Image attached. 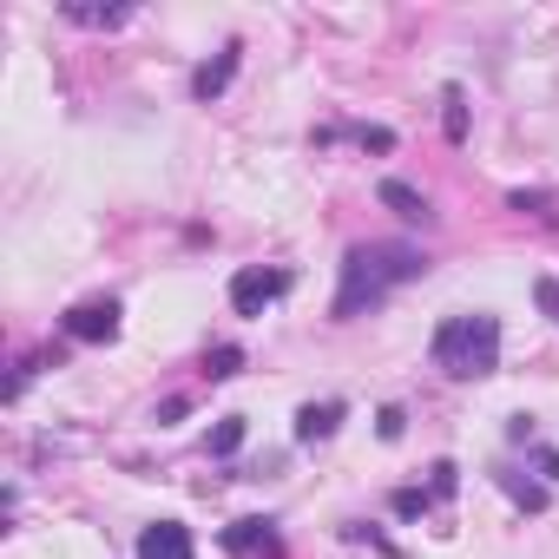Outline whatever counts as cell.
I'll return each mask as SVG.
<instances>
[{"instance_id": "1", "label": "cell", "mask_w": 559, "mask_h": 559, "mask_svg": "<svg viewBox=\"0 0 559 559\" xmlns=\"http://www.w3.org/2000/svg\"><path fill=\"white\" fill-rule=\"evenodd\" d=\"M415 276H428V250H415V243H349L330 317L356 323L362 310H382L402 284H415Z\"/></svg>"}, {"instance_id": "2", "label": "cell", "mask_w": 559, "mask_h": 559, "mask_svg": "<svg viewBox=\"0 0 559 559\" xmlns=\"http://www.w3.org/2000/svg\"><path fill=\"white\" fill-rule=\"evenodd\" d=\"M435 369L441 376H454V382H480V376H493L500 369V317H487V310H474V317H448L441 330H435Z\"/></svg>"}, {"instance_id": "3", "label": "cell", "mask_w": 559, "mask_h": 559, "mask_svg": "<svg viewBox=\"0 0 559 559\" xmlns=\"http://www.w3.org/2000/svg\"><path fill=\"white\" fill-rule=\"evenodd\" d=\"M284 290H290V270H276V263H250V270H237V276H230V310H237V317H263Z\"/></svg>"}, {"instance_id": "4", "label": "cell", "mask_w": 559, "mask_h": 559, "mask_svg": "<svg viewBox=\"0 0 559 559\" xmlns=\"http://www.w3.org/2000/svg\"><path fill=\"white\" fill-rule=\"evenodd\" d=\"M119 297H86V304H73L67 317H60V330L73 336V343H112L119 336Z\"/></svg>"}, {"instance_id": "5", "label": "cell", "mask_w": 559, "mask_h": 559, "mask_svg": "<svg viewBox=\"0 0 559 559\" xmlns=\"http://www.w3.org/2000/svg\"><path fill=\"white\" fill-rule=\"evenodd\" d=\"M224 552L230 559H284L276 520H237V526H224Z\"/></svg>"}, {"instance_id": "6", "label": "cell", "mask_w": 559, "mask_h": 559, "mask_svg": "<svg viewBox=\"0 0 559 559\" xmlns=\"http://www.w3.org/2000/svg\"><path fill=\"white\" fill-rule=\"evenodd\" d=\"M237 60H243V47H237V40H230L217 60H204V67L191 73V99H198V106H211V99H217V93L237 80Z\"/></svg>"}, {"instance_id": "7", "label": "cell", "mask_w": 559, "mask_h": 559, "mask_svg": "<svg viewBox=\"0 0 559 559\" xmlns=\"http://www.w3.org/2000/svg\"><path fill=\"white\" fill-rule=\"evenodd\" d=\"M139 559H191V526L178 520H158L139 533Z\"/></svg>"}, {"instance_id": "8", "label": "cell", "mask_w": 559, "mask_h": 559, "mask_svg": "<svg viewBox=\"0 0 559 559\" xmlns=\"http://www.w3.org/2000/svg\"><path fill=\"white\" fill-rule=\"evenodd\" d=\"M343 415H349L343 402H310V408H297V441H304V448L330 441V435L343 428Z\"/></svg>"}, {"instance_id": "9", "label": "cell", "mask_w": 559, "mask_h": 559, "mask_svg": "<svg viewBox=\"0 0 559 559\" xmlns=\"http://www.w3.org/2000/svg\"><path fill=\"white\" fill-rule=\"evenodd\" d=\"M376 198H382L395 217H408V224H428V217H435V211H428V198H421L415 185H402V178H382V191H376Z\"/></svg>"}, {"instance_id": "10", "label": "cell", "mask_w": 559, "mask_h": 559, "mask_svg": "<svg viewBox=\"0 0 559 559\" xmlns=\"http://www.w3.org/2000/svg\"><path fill=\"white\" fill-rule=\"evenodd\" d=\"M237 369H243V349H237V343H217V349L204 356V376H211V382H230Z\"/></svg>"}, {"instance_id": "11", "label": "cell", "mask_w": 559, "mask_h": 559, "mask_svg": "<svg viewBox=\"0 0 559 559\" xmlns=\"http://www.w3.org/2000/svg\"><path fill=\"white\" fill-rule=\"evenodd\" d=\"M237 448H243V415H224V421L211 428V454H217V461H230Z\"/></svg>"}, {"instance_id": "12", "label": "cell", "mask_w": 559, "mask_h": 559, "mask_svg": "<svg viewBox=\"0 0 559 559\" xmlns=\"http://www.w3.org/2000/svg\"><path fill=\"white\" fill-rule=\"evenodd\" d=\"M67 21H80V27H119V21H132V8H67Z\"/></svg>"}, {"instance_id": "13", "label": "cell", "mask_w": 559, "mask_h": 559, "mask_svg": "<svg viewBox=\"0 0 559 559\" xmlns=\"http://www.w3.org/2000/svg\"><path fill=\"white\" fill-rule=\"evenodd\" d=\"M441 106H448V139L461 145V139H467V93H461V86H448V93H441Z\"/></svg>"}, {"instance_id": "14", "label": "cell", "mask_w": 559, "mask_h": 559, "mask_svg": "<svg viewBox=\"0 0 559 559\" xmlns=\"http://www.w3.org/2000/svg\"><path fill=\"white\" fill-rule=\"evenodd\" d=\"M349 139H356L362 152H395V132H389V126H349Z\"/></svg>"}, {"instance_id": "15", "label": "cell", "mask_w": 559, "mask_h": 559, "mask_svg": "<svg viewBox=\"0 0 559 559\" xmlns=\"http://www.w3.org/2000/svg\"><path fill=\"white\" fill-rule=\"evenodd\" d=\"M500 487H507L526 513H539V507H546V487H526V480H513V474H500Z\"/></svg>"}, {"instance_id": "16", "label": "cell", "mask_w": 559, "mask_h": 559, "mask_svg": "<svg viewBox=\"0 0 559 559\" xmlns=\"http://www.w3.org/2000/svg\"><path fill=\"white\" fill-rule=\"evenodd\" d=\"M428 507H435V493H421V487H402V493H395V513H402V520H415V513H428Z\"/></svg>"}, {"instance_id": "17", "label": "cell", "mask_w": 559, "mask_h": 559, "mask_svg": "<svg viewBox=\"0 0 559 559\" xmlns=\"http://www.w3.org/2000/svg\"><path fill=\"white\" fill-rule=\"evenodd\" d=\"M533 297H539V310L559 323V284H552V276H539V284H533Z\"/></svg>"}, {"instance_id": "18", "label": "cell", "mask_w": 559, "mask_h": 559, "mask_svg": "<svg viewBox=\"0 0 559 559\" xmlns=\"http://www.w3.org/2000/svg\"><path fill=\"white\" fill-rule=\"evenodd\" d=\"M402 428H408V415L402 408H382V441H402Z\"/></svg>"}, {"instance_id": "19", "label": "cell", "mask_w": 559, "mask_h": 559, "mask_svg": "<svg viewBox=\"0 0 559 559\" xmlns=\"http://www.w3.org/2000/svg\"><path fill=\"white\" fill-rule=\"evenodd\" d=\"M539 474H546V480H559V448H539Z\"/></svg>"}]
</instances>
